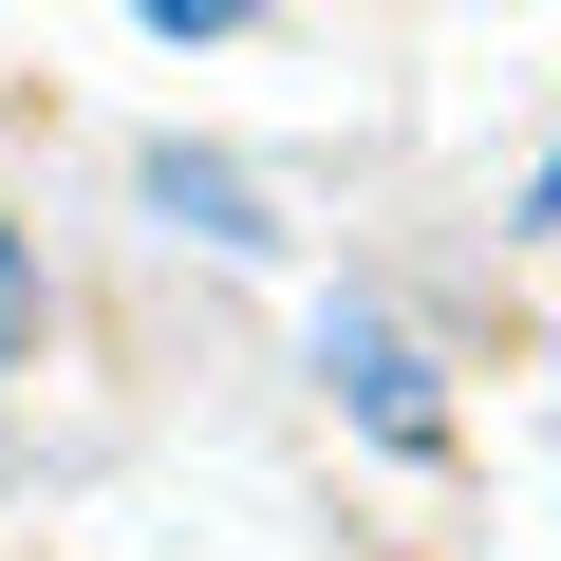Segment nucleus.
Instances as JSON below:
<instances>
[{
	"label": "nucleus",
	"instance_id": "1",
	"mask_svg": "<svg viewBox=\"0 0 561 561\" xmlns=\"http://www.w3.org/2000/svg\"><path fill=\"white\" fill-rule=\"evenodd\" d=\"M319 356H337V375H356V412H375V431H393V449H431V431H449V412H431V356H412V337H393V319H337V337H319Z\"/></svg>",
	"mask_w": 561,
	"mask_h": 561
},
{
	"label": "nucleus",
	"instance_id": "2",
	"mask_svg": "<svg viewBox=\"0 0 561 561\" xmlns=\"http://www.w3.org/2000/svg\"><path fill=\"white\" fill-rule=\"evenodd\" d=\"M150 206H169V225H206V243H280V225H262V187H243V169H206V150H150Z\"/></svg>",
	"mask_w": 561,
	"mask_h": 561
},
{
	"label": "nucleus",
	"instance_id": "3",
	"mask_svg": "<svg viewBox=\"0 0 561 561\" xmlns=\"http://www.w3.org/2000/svg\"><path fill=\"white\" fill-rule=\"evenodd\" d=\"M38 337V262H20V225H0V356Z\"/></svg>",
	"mask_w": 561,
	"mask_h": 561
},
{
	"label": "nucleus",
	"instance_id": "4",
	"mask_svg": "<svg viewBox=\"0 0 561 561\" xmlns=\"http://www.w3.org/2000/svg\"><path fill=\"white\" fill-rule=\"evenodd\" d=\"M131 20H169V38H225V20H243V0H131Z\"/></svg>",
	"mask_w": 561,
	"mask_h": 561
}]
</instances>
